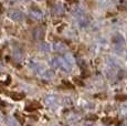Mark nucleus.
<instances>
[{
  "label": "nucleus",
  "instance_id": "obj_1",
  "mask_svg": "<svg viewBox=\"0 0 127 126\" xmlns=\"http://www.w3.org/2000/svg\"><path fill=\"white\" fill-rule=\"evenodd\" d=\"M55 60H57V64L59 69L63 70L64 72H70L72 70V65L64 59V57H58L55 58Z\"/></svg>",
  "mask_w": 127,
  "mask_h": 126
},
{
  "label": "nucleus",
  "instance_id": "obj_2",
  "mask_svg": "<svg viewBox=\"0 0 127 126\" xmlns=\"http://www.w3.org/2000/svg\"><path fill=\"white\" fill-rule=\"evenodd\" d=\"M32 35L35 40H42L43 37H44V29L41 28V27H36V28L33 29Z\"/></svg>",
  "mask_w": 127,
  "mask_h": 126
},
{
  "label": "nucleus",
  "instance_id": "obj_3",
  "mask_svg": "<svg viewBox=\"0 0 127 126\" xmlns=\"http://www.w3.org/2000/svg\"><path fill=\"white\" fill-rule=\"evenodd\" d=\"M9 17L14 21H21L23 19V13L19 10H11L9 11Z\"/></svg>",
  "mask_w": 127,
  "mask_h": 126
},
{
  "label": "nucleus",
  "instance_id": "obj_4",
  "mask_svg": "<svg viewBox=\"0 0 127 126\" xmlns=\"http://www.w3.org/2000/svg\"><path fill=\"white\" fill-rule=\"evenodd\" d=\"M112 42L115 45H118V47H123L125 41H124V38L122 37L121 34H115L113 38H112Z\"/></svg>",
  "mask_w": 127,
  "mask_h": 126
},
{
  "label": "nucleus",
  "instance_id": "obj_5",
  "mask_svg": "<svg viewBox=\"0 0 127 126\" xmlns=\"http://www.w3.org/2000/svg\"><path fill=\"white\" fill-rule=\"evenodd\" d=\"M45 103H46V105H49V106H51V107H55L57 106V104H58V98L55 97V96H46V98H45Z\"/></svg>",
  "mask_w": 127,
  "mask_h": 126
},
{
  "label": "nucleus",
  "instance_id": "obj_6",
  "mask_svg": "<svg viewBox=\"0 0 127 126\" xmlns=\"http://www.w3.org/2000/svg\"><path fill=\"white\" fill-rule=\"evenodd\" d=\"M30 14H31V17H32V18L38 19V20L43 17L42 12H41L40 10H38V9H32V10H31V12H30Z\"/></svg>",
  "mask_w": 127,
  "mask_h": 126
},
{
  "label": "nucleus",
  "instance_id": "obj_7",
  "mask_svg": "<svg viewBox=\"0 0 127 126\" xmlns=\"http://www.w3.org/2000/svg\"><path fill=\"white\" fill-rule=\"evenodd\" d=\"M9 95H10L11 98H13L14 101H20V100H22V98L24 97L23 94H21V93H14V92H11V93H9Z\"/></svg>",
  "mask_w": 127,
  "mask_h": 126
},
{
  "label": "nucleus",
  "instance_id": "obj_8",
  "mask_svg": "<svg viewBox=\"0 0 127 126\" xmlns=\"http://www.w3.org/2000/svg\"><path fill=\"white\" fill-rule=\"evenodd\" d=\"M54 49H55V51H58L59 53H62L66 50V48H65V45L62 44V43H57V44H54Z\"/></svg>",
  "mask_w": 127,
  "mask_h": 126
},
{
  "label": "nucleus",
  "instance_id": "obj_9",
  "mask_svg": "<svg viewBox=\"0 0 127 126\" xmlns=\"http://www.w3.org/2000/svg\"><path fill=\"white\" fill-rule=\"evenodd\" d=\"M52 11H53V13L57 14V16L63 13V9H62V7H61V6H55L54 8H53V10H52Z\"/></svg>",
  "mask_w": 127,
  "mask_h": 126
},
{
  "label": "nucleus",
  "instance_id": "obj_10",
  "mask_svg": "<svg viewBox=\"0 0 127 126\" xmlns=\"http://www.w3.org/2000/svg\"><path fill=\"white\" fill-rule=\"evenodd\" d=\"M7 122H8V125L9 126H19L17 121L14 120V117H8L7 118Z\"/></svg>",
  "mask_w": 127,
  "mask_h": 126
},
{
  "label": "nucleus",
  "instance_id": "obj_11",
  "mask_svg": "<svg viewBox=\"0 0 127 126\" xmlns=\"http://www.w3.org/2000/svg\"><path fill=\"white\" fill-rule=\"evenodd\" d=\"M14 58H16L17 60H21V59H22V53H21V51L14 50Z\"/></svg>",
  "mask_w": 127,
  "mask_h": 126
},
{
  "label": "nucleus",
  "instance_id": "obj_12",
  "mask_svg": "<svg viewBox=\"0 0 127 126\" xmlns=\"http://www.w3.org/2000/svg\"><path fill=\"white\" fill-rule=\"evenodd\" d=\"M102 122H103L104 124H112V123H114V120L111 117H104L103 120H102Z\"/></svg>",
  "mask_w": 127,
  "mask_h": 126
},
{
  "label": "nucleus",
  "instance_id": "obj_13",
  "mask_svg": "<svg viewBox=\"0 0 127 126\" xmlns=\"http://www.w3.org/2000/svg\"><path fill=\"white\" fill-rule=\"evenodd\" d=\"M14 117H16V118H18V121H19V122H20V124H23V123H24V118L22 117V116H20V115H19L18 113H16V114H14Z\"/></svg>",
  "mask_w": 127,
  "mask_h": 126
},
{
  "label": "nucleus",
  "instance_id": "obj_14",
  "mask_svg": "<svg viewBox=\"0 0 127 126\" xmlns=\"http://www.w3.org/2000/svg\"><path fill=\"white\" fill-rule=\"evenodd\" d=\"M116 100L117 101H126L127 100V96L126 95H117L116 96Z\"/></svg>",
  "mask_w": 127,
  "mask_h": 126
},
{
  "label": "nucleus",
  "instance_id": "obj_15",
  "mask_svg": "<svg viewBox=\"0 0 127 126\" xmlns=\"http://www.w3.org/2000/svg\"><path fill=\"white\" fill-rule=\"evenodd\" d=\"M63 84H64V85L66 86V88H69V89H74V86H73L69 81H65V80H64V81H63Z\"/></svg>",
  "mask_w": 127,
  "mask_h": 126
},
{
  "label": "nucleus",
  "instance_id": "obj_16",
  "mask_svg": "<svg viewBox=\"0 0 127 126\" xmlns=\"http://www.w3.org/2000/svg\"><path fill=\"white\" fill-rule=\"evenodd\" d=\"M73 80H74V82L77 84V85H80V86H83V85H84V83H83L82 81H80V79H77V77H74Z\"/></svg>",
  "mask_w": 127,
  "mask_h": 126
},
{
  "label": "nucleus",
  "instance_id": "obj_17",
  "mask_svg": "<svg viewBox=\"0 0 127 126\" xmlns=\"http://www.w3.org/2000/svg\"><path fill=\"white\" fill-rule=\"evenodd\" d=\"M42 50L49 51V44H48V43H43V44H42Z\"/></svg>",
  "mask_w": 127,
  "mask_h": 126
},
{
  "label": "nucleus",
  "instance_id": "obj_18",
  "mask_svg": "<svg viewBox=\"0 0 127 126\" xmlns=\"http://www.w3.org/2000/svg\"><path fill=\"white\" fill-rule=\"evenodd\" d=\"M90 76V72L89 71H84L82 73V77H89Z\"/></svg>",
  "mask_w": 127,
  "mask_h": 126
},
{
  "label": "nucleus",
  "instance_id": "obj_19",
  "mask_svg": "<svg viewBox=\"0 0 127 126\" xmlns=\"http://www.w3.org/2000/svg\"><path fill=\"white\" fill-rule=\"evenodd\" d=\"M87 120H97V116L96 115H91V116H87Z\"/></svg>",
  "mask_w": 127,
  "mask_h": 126
},
{
  "label": "nucleus",
  "instance_id": "obj_20",
  "mask_svg": "<svg viewBox=\"0 0 127 126\" xmlns=\"http://www.w3.org/2000/svg\"><path fill=\"white\" fill-rule=\"evenodd\" d=\"M0 106H1V107H4V106H6V103L1 100H0Z\"/></svg>",
  "mask_w": 127,
  "mask_h": 126
},
{
  "label": "nucleus",
  "instance_id": "obj_21",
  "mask_svg": "<svg viewBox=\"0 0 127 126\" xmlns=\"http://www.w3.org/2000/svg\"><path fill=\"white\" fill-rule=\"evenodd\" d=\"M0 57H1V51H0Z\"/></svg>",
  "mask_w": 127,
  "mask_h": 126
},
{
  "label": "nucleus",
  "instance_id": "obj_22",
  "mask_svg": "<svg viewBox=\"0 0 127 126\" xmlns=\"http://www.w3.org/2000/svg\"><path fill=\"white\" fill-rule=\"evenodd\" d=\"M0 10H1V4H0Z\"/></svg>",
  "mask_w": 127,
  "mask_h": 126
},
{
  "label": "nucleus",
  "instance_id": "obj_23",
  "mask_svg": "<svg viewBox=\"0 0 127 126\" xmlns=\"http://www.w3.org/2000/svg\"><path fill=\"white\" fill-rule=\"evenodd\" d=\"M27 126H31V125H27Z\"/></svg>",
  "mask_w": 127,
  "mask_h": 126
}]
</instances>
